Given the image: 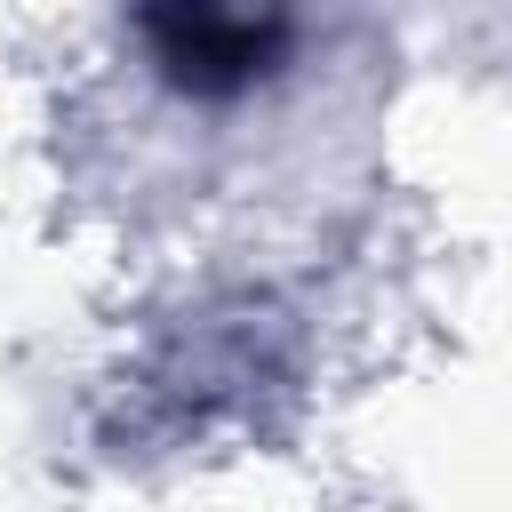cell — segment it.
<instances>
[{
	"label": "cell",
	"mask_w": 512,
	"mask_h": 512,
	"mask_svg": "<svg viewBox=\"0 0 512 512\" xmlns=\"http://www.w3.org/2000/svg\"><path fill=\"white\" fill-rule=\"evenodd\" d=\"M128 24L160 88L192 104H232L296 56V0H128Z\"/></svg>",
	"instance_id": "cell-1"
}]
</instances>
